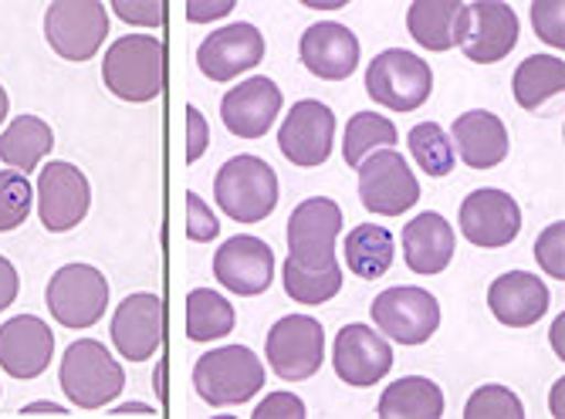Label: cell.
Instances as JSON below:
<instances>
[{
    "instance_id": "10",
    "label": "cell",
    "mask_w": 565,
    "mask_h": 419,
    "mask_svg": "<svg viewBox=\"0 0 565 419\" xmlns=\"http://www.w3.org/2000/svg\"><path fill=\"white\" fill-rule=\"evenodd\" d=\"M373 322L396 345H424L440 329V304L424 288H386L373 301Z\"/></svg>"
},
{
    "instance_id": "27",
    "label": "cell",
    "mask_w": 565,
    "mask_h": 419,
    "mask_svg": "<svg viewBox=\"0 0 565 419\" xmlns=\"http://www.w3.org/2000/svg\"><path fill=\"white\" fill-rule=\"evenodd\" d=\"M55 146V132L38 116H18L4 132H0V160L18 173L38 170V163Z\"/></svg>"
},
{
    "instance_id": "6",
    "label": "cell",
    "mask_w": 565,
    "mask_h": 419,
    "mask_svg": "<svg viewBox=\"0 0 565 419\" xmlns=\"http://www.w3.org/2000/svg\"><path fill=\"white\" fill-rule=\"evenodd\" d=\"M342 234V210L329 196L301 200L288 217V260L301 268H329Z\"/></svg>"
},
{
    "instance_id": "38",
    "label": "cell",
    "mask_w": 565,
    "mask_h": 419,
    "mask_svg": "<svg viewBox=\"0 0 565 419\" xmlns=\"http://www.w3.org/2000/svg\"><path fill=\"white\" fill-rule=\"evenodd\" d=\"M562 14H565L562 0H539V4H532V28H535V34H539L545 44L558 47V51L565 47Z\"/></svg>"
},
{
    "instance_id": "46",
    "label": "cell",
    "mask_w": 565,
    "mask_h": 419,
    "mask_svg": "<svg viewBox=\"0 0 565 419\" xmlns=\"http://www.w3.org/2000/svg\"><path fill=\"white\" fill-rule=\"evenodd\" d=\"M113 412H116V416H126V412H149V416H152V409H149V406H116Z\"/></svg>"
},
{
    "instance_id": "14",
    "label": "cell",
    "mask_w": 565,
    "mask_h": 419,
    "mask_svg": "<svg viewBox=\"0 0 565 419\" xmlns=\"http://www.w3.org/2000/svg\"><path fill=\"white\" fill-rule=\"evenodd\" d=\"M167 335V304L152 291L129 294L113 319V342L126 362H146L160 352Z\"/></svg>"
},
{
    "instance_id": "34",
    "label": "cell",
    "mask_w": 565,
    "mask_h": 419,
    "mask_svg": "<svg viewBox=\"0 0 565 419\" xmlns=\"http://www.w3.org/2000/svg\"><path fill=\"white\" fill-rule=\"evenodd\" d=\"M406 146H409V155L417 160V166L427 173V176H450L454 173V146H450V136L437 126V122H420L409 129L406 136Z\"/></svg>"
},
{
    "instance_id": "15",
    "label": "cell",
    "mask_w": 565,
    "mask_h": 419,
    "mask_svg": "<svg viewBox=\"0 0 565 419\" xmlns=\"http://www.w3.org/2000/svg\"><path fill=\"white\" fill-rule=\"evenodd\" d=\"M522 230V210L515 196L484 186L460 203V234L475 247H508Z\"/></svg>"
},
{
    "instance_id": "11",
    "label": "cell",
    "mask_w": 565,
    "mask_h": 419,
    "mask_svg": "<svg viewBox=\"0 0 565 419\" xmlns=\"http://www.w3.org/2000/svg\"><path fill=\"white\" fill-rule=\"evenodd\" d=\"M359 200L383 217H399L420 200V183L396 149H380L359 166Z\"/></svg>"
},
{
    "instance_id": "30",
    "label": "cell",
    "mask_w": 565,
    "mask_h": 419,
    "mask_svg": "<svg viewBox=\"0 0 565 419\" xmlns=\"http://www.w3.org/2000/svg\"><path fill=\"white\" fill-rule=\"evenodd\" d=\"M511 92H515V101L522 109L535 112L555 95L565 92V65L555 55H532L515 68V78H511Z\"/></svg>"
},
{
    "instance_id": "32",
    "label": "cell",
    "mask_w": 565,
    "mask_h": 419,
    "mask_svg": "<svg viewBox=\"0 0 565 419\" xmlns=\"http://www.w3.org/2000/svg\"><path fill=\"white\" fill-rule=\"evenodd\" d=\"M396 146V126L386 116L376 112H359L349 119L345 126V139H342V155L349 166H363L373 152L380 149H393Z\"/></svg>"
},
{
    "instance_id": "26",
    "label": "cell",
    "mask_w": 565,
    "mask_h": 419,
    "mask_svg": "<svg viewBox=\"0 0 565 419\" xmlns=\"http://www.w3.org/2000/svg\"><path fill=\"white\" fill-rule=\"evenodd\" d=\"M454 230L440 214H420L403 227V257L406 268L417 275H440L454 257Z\"/></svg>"
},
{
    "instance_id": "19",
    "label": "cell",
    "mask_w": 565,
    "mask_h": 419,
    "mask_svg": "<svg viewBox=\"0 0 565 419\" xmlns=\"http://www.w3.org/2000/svg\"><path fill=\"white\" fill-rule=\"evenodd\" d=\"M262 58H265V37L254 24H227V28L207 34V41L196 47L200 72L214 82L244 75L254 65H262Z\"/></svg>"
},
{
    "instance_id": "41",
    "label": "cell",
    "mask_w": 565,
    "mask_h": 419,
    "mask_svg": "<svg viewBox=\"0 0 565 419\" xmlns=\"http://www.w3.org/2000/svg\"><path fill=\"white\" fill-rule=\"evenodd\" d=\"M308 409L298 396L291 393H271L258 409H254V419H305Z\"/></svg>"
},
{
    "instance_id": "5",
    "label": "cell",
    "mask_w": 565,
    "mask_h": 419,
    "mask_svg": "<svg viewBox=\"0 0 565 419\" xmlns=\"http://www.w3.org/2000/svg\"><path fill=\"white\" fill-rule=\"evenodd\" d=\"M434 72L430 65L414 55V51L390 47L370 62L366 72V92L373 101L386 105L393 112H414L430 98Z\"/></svg>"
},
{
    "instance_id": "45",
    "label": "cell",
    "mask_w": 565,
    "mask_h": 419,
    "mask_svg": "<svg viewBox=\"0 0 565 419\" xmlns=\"http://www.w3.org/2000/svg\"><path fill=\"white\" fill-rule=\"evenodd\" d=\"M34 412H55V416H65L62 406H51V402H34V406L24 409V416H34Z\"/></svg>"
},
{
    "instance_id": "25",
    "label": "cell",
    "mask_w": 565,
    "mask_h": 419,
    "mask_svg": "<svg viewBox=\"0 0 565 419\" xmlns=\"http://www.w3.org/2000/svg\"><path fill=\"white\" fill-rule=\"evenodd\" d=\"M406 28L420 47H460L468 34V4L465 0H417L406 11Z\"/></svg>"
},
{
    "instance_id": "39",
    "label": "cell",
    "mask_w": 565,
    "mask_h": 419,
    "mask_svg": "<svg viewBox=\"0 0 565 419\" xmlns=\"http://www.w3.org/2000/svg\"><path fill=\"white\" fill-rule=\"evenodd\" d=\"M221 234V224L214 217V210H207L196 193H186V237L196 244H207Z\"/></svg>"
},
{
    "instance_id": "20",
    "label": "cell",
    "mask_w": 565,
    "mask_h": 419,
    "mask_svg": "<svg viewBox=\"0 0 565 419\" xmlns=\"http://www.w3.org/2000/svg\"><path fill=\"white\" fill-rule=\"evenodd\" d=\"M55 355V335L34 314H18L0 325V369L14 379H38Z\"/></svg>"
},
{
    "instance_id": "31",
    "label": "cell",
    "mask_w": 565,
    "mask_h": 419,
    "mask_svg": "<svg viewBox=\"0 0 565 419\" xmlns=\"http://www.w3.org/2000/svg\"><path fill=\"white\" fill-rule=\"evenodd\" d=\"M237 325L234 304L207 288H196L186 294V339L190 342H217L231 335Z\"/></svg>"
},
{
    "instance_id": "3",
    "label": "cell",
    "mask_w": 565,
    "mask_h": 419,
    "mask_svg": "<svg viewBox=\"0 0 565 419\" xmlns=\"http://www.w3.org/2000/svg\"><path fill=\"white\" fill-rule=\"evenodd\" d=\"M214 200L237 224H258L278 206V176L262 155L241 152L214 180Z\"/></svg>"
},
{
    "instance_id": "36",
    "label": "cell",
    "mask_w": 565,
    "mask_h": 419,
    "mask_svg": "<svg viewBox=\"0 0 565 419\" xmlns=\"http://www.w3.org/2000/svg\"><path fill=\"white\" fill-rule=\"evenodd\" d=\"M465 416L468 419H522L525 406L508 386H494L491 383V386L475 389V396L465 406Z\"/></svg>"
},
{
    "instance_id": "17",
    "label": "cell",
    "mask_w": 565,
    "mask_h": 419,
    "mask_svg": "<svg viewBox=\"0 0 565 419\" xmlns=\"http://www.w3.org/2000/svg\"><path fill=\"white\" fill-rule=\"evenodd\" d=\"M214 275L234 294H265L275 278V254L262 237L237 234L217 250Z\"/></svg>"
},
{
    "instance_id": "12",
    "label": "cell",
    "mask_w": 565,
    "mask_h": 419,
    "mask_svg": "<svg viewBox=\"0 0 565 419\" xmlns=\"http://www.w3.org/2000/svg\"><path fill=\"white\" fill-rule=\"evenodd\" d=\"M92 186L72 163H44L38 176V217L44 230L65 234L88 217Z\"/></svg>"
},
{
    "instance_id": "2",
    "label": "cell",
    "mask_w": 565,
    "mask_h": 419,
    "mask_svg": "<svg viewBox=\"0 0 565 419\" xmlns=\"http://www.w3.org/2000/svg\"><path fill=\"white\" fill-rule=\"evenodd\" d=\"M193 389L207 406H241L265 389L262 358L244 345H221L193 365Z\"/></svg>"
},
{
    "instance_id": "42",
    "label": "cell",
    "mask_w": 565,
    "mask_h": 419,
    "mask_svg": "<svg viewBox=\"0 0 565 419\" xmlns=\"http://www.w3.org/2000/svg\"><path fill=\"white\" fill-rule=\"evenodd\" d=\"M207 142H211V126L203 119L200 109H186V163H196L203 152H207Z\"/></svg>"
},
{
    "instance_id": "37",
    "label": "cell",
    "mask_w": 565,
    "mask_h": 419,
    "mask_svg": "<svg viewBox=\"0 0 565 419\" xmlns=\"http://www.w3.org/2000/svg\"><path fill=\"white\" fill-rule=\"evenodd\" d=\"M535 260L542 265L545 275L552 278H565V224H552L542 230V237L535 240Z\"/></svg>"
},
{
    "instance_id": "9",
    "label": "cell",
    "mask_w": 565,
    "mask_h": 419,
    "mask_svg": "<svg viewBox=\"0 0 565 419\" xmlns=\"http://www.w3.org/2000/svg\"><path fill=\"white\" fill-rule=\"evenodd\" d=\"M47 308L65 329H88L109 308V281L92 265H65L47 281Z\"/></svg>"
},
{
    "instance_id": "40",
    "label": "cell",
    "mask_w": 565,
    "mask_h": 419,
    "mask_svg": "<svg viewBox=\"0 0 565 419\" xmlns=\"http://www.w3.org/2000/svg\"><path fill=\"white\" fill-rule=\"evenodd\" d=\"M113 11L139 28H160L167 21V4L163 0H116Z\"/></svg>"
},
{
    "instance_id": "23",
    "label": "cell",
    "mask_w": 565,
    "mask_h": 419,
    "mask_svg": "<svg viewBox=\"0 0 565 419\" xmlns=\"http://www.w3.org/2000/svg\"><path fill=\"white\" fill-rule=\"evenodd\" d=\"M488 308L508 329H532L548 311V288L529 271H508L491 281Z\"/></svg>"
},
{
    "instance_id": "7",
    "label": "cell",
    "mask_w": 565,
    "mask_h": 419,
    "mask_svg": "<svg viewBox=\"0 0 565 419\" xmlns=\"http://www.w3.org/2000/svg\"><path fill=\"white\" fill-rule=\"evenodd\" d=\"M265 355L271 373L301 383L308 376H316L322 369L326 358V329L319 319H308V314H285L275 322L265 342Z\"/></svg>"
},
{
    "instance_id": "43",
    "label": "cell",
    "mask_w": 565,
    "mask_h": 419,
    "mask_svg": "<svg viewBox=\"0 0 565 419\" xmlns=\"http://www.w3.org/2000/svg\"><path fill=\"white\" fill-rule=\"evenodd\" d=\"M21 291V278H18V268L11 265L8 257H0V311H8L14 304Z\"/></svg>"
},
{
    "instance_id": "33",
    "label": "cell",
    "mask_w": 565,
    "mask_h": 419,
    "mask_svg": "<svg viewBox=\"0 0 565 419\" xmlns=\"http://www.w3.org/2000/svg\"><path fill=\"white\" fill-rule=\"evenodd\" d=\"M285 291L298 304H326L342 291V268H301L295 260H285Z\"/></svg>"
},
{
    "instance_id": "8",
    "label": "cell",
    "mask_w": 565,
    "mask_h": 419,
    "mask_svg": "<svg viewBox=\"0 0 565 419\" xmlns=\"http://www.w3.org/2000/svg\"><path fill=\"white\" fill-rule=\"evenodd\" d=\"M109 34V18L98 0H58L44 14V37L65 62H88Z\"/></svg>"
},
{
    "instance_id": "22",
    "label": "cell",
    "mask_w": 565,
    "mask_h": 419,
    "mask_svg": "<svg viewBox=\"0 0 565 419\" xmlns=\"http://www.w3.org/2000/svg\"><path fill=\"white\" fill-rule=\"evenodd\" d=\"M298 55H301V65L316 78L345 82L359 65V41L339 21H319L301 34Z\"/></svg>"
},
{
    "instance_id": "29",
    "label": "cell",
    "mask_w": 565,
    "mask_h": 419,
    "mask_svg": "<svg viewBox=\"0 0 565 419\" xmlns=\"http://www.w3.org/2000/svg\"><path fill=\"white\" fill-rule=\"evenodd\" d=\"M393 254H396L393 234L376 224H359L342 240V257H345L349 271L366 281H376L393 268Z\"/></svg>"
},
{
    "instance_id": "1",
    "label": "cell",
    "mask_w": 565,
    "mask_h": 419,
    "mask_svg": "<svg viewBox=\"0 0 565 419\" xmlns=\"http://www.w3.org/2000/svg\"><path fill=\"white\" fill-rule=\"evenodd\" d=\"M102 82L106 88L132 105L152 101L163 95L167 85V44L149 34L119 37L102 62Z\"/></svg>"
},
{
    "instance_id": "21",
    "label": "cell",
    "mask_w": 565,
    "mask_h": 419,
    "mask_svg": "<svg viewBox=\"0 0 565 419\" xmlns=\"http://www.w3.org/2000/svg\"><path fill=\"white\" fill-rule=\"evenodd\" d=\"M515 44H519V18L508 4H498V0L468 4V34L460 41V51L471 62L494 65L508 58Z\"/></svg>"
},
{
    "instance_id": "13",
    "label": "cell",
    "mask_w": 565,
    "mask_h": 419,
    "mask_svg": "<svg viewBox=\"0 0 565 419\" xmlns=\"http://www.w3.org/2000/svg\"><path fill=\"white\" fill-rule=\"evenodd\" d=\"M335 116L326 101L301 98L288 109V119L278 129V146L285 160L295 166H322L332 155Z\"/></svg>"
},
{
    "instance_id": "16",
    "label": "cell",
    "mask_w": 565,
    "mask_h": 419,
    "mask_svg": "<svg viewBox=\"0 0 565 419\" xmlns=\"http://www.w3.org/2000/svg\"><path fill=\"white\" fill-rule=\"evenodd\" d=\"M332 362H335V376L345 386L363 389V386H376L393 369V348L370 325H345L335 335Z\"/></svg>"
},
{
    "instance_id": "4",
    "label": "cell",
    "mask_w": 565,
    "mask_h": 419,
    "mask_svg": "<svg viewBox=\"0 0 565 419\" xmlns=\"http://www.w3.org/2000/svg\"><path fill=\"white\" fill-rule=\"evenodd\" d=\"M62 389L75 406L102 409L122 396L126 373L106 345L95 339H82L72 342L62 358Z\"/></svg>"
},
{
    "instance_id": "44",
    "label": "cell",
    "mask_w": 565,
    "mask_h": 419,
    "mask_svg": "<svg viewBox=\"0 0 565 419\" xmlns=\"http://www.w3.org/2000/svg\"><path fill=\"white\" fill-rule=\"evenodd\" d=\"M234 11V0H221V4H200V0H193V4H186V18L193 24L200 21H214V18H224Z\"/></svg>"
},
{
    "instance_id": "24",
    "label": "cell",
    "mask_w": 565,
    "mask_h": 419,
    "mask_svg": "<svg viewBox=\"0 0 565 419\" xmlns=\"http://www.w3.org/2000/svg\"><path fill=\"white\" fill-rule=\"evenodd\" d=\"M450 136L457 146L454 155H460V163L471 170H491L504 163V155H508V129L494 112H484V109L465 112L450 126Z\"/></svg>"
},
{
    "instance_id": "35",
    "label": "cell",
    "mask_w": 565,
    "mask_h": 419,
    "mask_svg": "<svg viewBox=\"0 0 565 419\" xmlns=\"http://www.w3.org/2000/svg\"><path fill=\"white\" fill-rule=\"evenodd\" d=\"M34 190L18 170H0V234L18 230L31 214Z\"/></svg>"
},
{
    "instance_id": "47",
    "label": "cell",
    "mask_w": 565,
    "mask_h": 419,
    "mask_svg": "<svg viewBox=\"0 0 565 419\" xmlns=\"http://www.w3.org/2000/svg\"><path fill=\"white\" fill-rule=\"evenodd\" d=\"M8 92H4V85H0V126H4V119H8Z\"/></svg>"
},
{
    "instance_id": "18",
    "label": "cell",
    "mask_w": 565,
    "mask_h": 419,
    "mask_svg": "<svg viewBox=\"0 0 565 419\" xmlns=\"http://www.w3.org/2000/svg\"><path fill=\"white\" fill-rule=\"evenodd\" d=\"M281 101H285L281 88L271 78L254 75L224 95L221 119L231 129V136H237V139H262L275 126V119L281 112Z\"/></svg>"
},
{
    "instance_id": "28",
    "label": "cell",
    "mask_w": 565,
    "mask_h": 419,
    "mask_svg": "<svg viewBox=\"0 0 565 419\" xmlns=\"http://www.w3.org/2000/svg\"><path fill=\"white\" fill-rule=\"evenodd\" d=\"M383 419H440L444 416V393L437 383L424 376H403L380 396Z\"/></svg>"
}]
</instances>
